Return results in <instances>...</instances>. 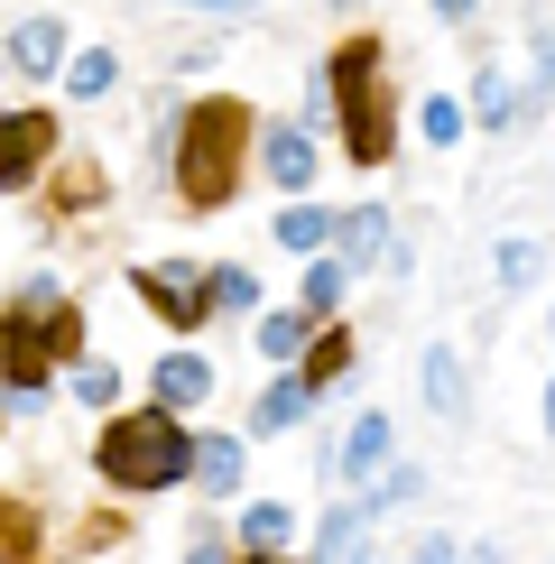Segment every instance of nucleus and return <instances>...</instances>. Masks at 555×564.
I'll return each instance as SVG.
<instances>
[{
	"instance_id": "nucleus-1",
	"label": "nucleus",
	"mask_w": 555,
	"mask_h": 564,
	"mask_svg": "<svg viewBox=\"0 0 555 564\" xmlns=\"http://www.w3.org/2000/svg\"><path fill=\"white\" fill-rule=\"evenodd\" d=\"M241 149H250V102H231V93L185 102V111L157 121V158H167L176 195L195 204V214H214V204L241 195Z\"/></svg>"
},
{
	"instance_id": "nucleus-2",
	"label": "nucleus",
	"mask_w": 555,
	"mask_h": 564,
	"mask_svg": "<svg viewBox=\"0 0 555 564\" xmlns=\"http://www.w3.org/2000/svg\"><path fill=\"white\" fill-rule=\"evenodd\" d=\"M84 315L56 296V278H29V296L0 315V408H37L56 361H75Z\"/></svg>"
},
{
	"instance_id": "nucleus-3",
	"label": "nucleus",
	"mask_w": 555,
	"mask_h": 564,
	"mask_svg": "<svg viewBox=\"0 0 555 564\" xmlns=\"http://www.w3.org/2000/svg\"><path fill=\"white\" fill-rule=\"evenodd\" d=\"M92 473L111 490H130V500H157V490L195 481V435H185V416H167V408L111 416L102 444H92Z\"/></svg>"
},
{
	"instance_id": "nucleus-4",
	"label": "nucleus",
	"mask_w": 555,
	"mask_h": 564,
	"mask_svg": "<svg viewBox=\"0 0 555 564\" xmlns=\"http://www.w3.org/2000/svg\"><path fill=\"white\" fill-rule=\"evenodd\" d=\"M324 75H334V121H342L352 167H389L399 158V121H389V84H380V37H342V56Z\"/></svg>"
},
{
	"instance_id": "nucleus-5",
	"label": "nucleus",
	"mask_w": 555,
	"mask_h": 564,
	"mask_svg": "<svg viewBox=\"0 0 555 564\" xmlns=\"http://www.w3.org/2000/svg\"><path fill=\"white\" fill-rule=\"evenodd\" d=\"M130 288L167 315V334H204V315H214V296H204V269H195V260H149V269H130Z\"/></svg>"
},
{
	"instance_id": "nucleus-6",
	"label": "nucleus",
	"mask_w": 555,
	"mask_h": 564,
	"mask_svg": "<svg viewBox=\"0 0 555 564\" xmlns=\"http://www.w3.org/2000/svg\"><path fill=\"white\" fill-rule=\"evenodd\" d=\"M389 454H399L389 416H380V408H361V416H352V435H342L334 454H324V481H352V490H370V481L389 473Z\"/></svg>"
},
{
	"instance_id": "nucleus-7",
	"label": "nucleus",
	"mask_w": 555,
	"mask_h": 564,
	"mask_svg": "<svg viewBox=\"0 0 555 564\" xmlns=\"http://www.w3.org/2000/svg\"><path fill=\"white\" fill-rule=\"evenodd\" d=\"M56 158V111H0V195H19Z\"/></svg>"
},
{
	"instance_id": "nucleus-8",
	"label": "nucleus",
	"mask_w": 555,
	"mask_h": 564,
	"mask_svg": "<svg viewBox=\"0 0 555 564\" xmlns=\"http://www.w3.org/2000/svg\"><path fill=\"white\" fill-rule=\"evenodd\" d=\"M149 398H157V408H204V398H214V361H195V351H167V361H157L149 370Z\"/></svg>"
},
{
	"instance_id": "nucleus-9",
	"label": "nucleus",
	"mask_w": 555,
	"mask_h": 564,
	"mask_svg": "<svg viewBox=\"0 0 555 564\" xmlns=\"http://www.w3.org/2000/svg\"><path fill=\"white\" fill-rule=\"evenodd\" d=\"M315 416V389H306V370H278L269 398L250 408V435H287V426H306Z\"/></svg>"
},
{
	"instance_id": "nucleus-10",
	"label": "nucleus",
	"mask_w": 555,
	"mask_h": 564,
	"mask_svg": "<svg viewBox=\"0 0 555 564\" xmlns=\"http://www.w3.org/2000/svg\"><path fill=\"white\" fill-rule=\"evenodd\" d=\"M416 389H426V408L445 416V426H454L463 408H472V380H463V361H454L445 343H426V361H416Z\"/></svg>"
},
{
	"instance_id": "nucleus-11",
	"label": "nucleus",
	"mask_w": 555,
	"mask_h": 564,
	"mask_svg": "<svg viewBox=\"0 0 555 564\" xmlns=\"http://www.w3.org/2000/svg\"><path fill=\"white\" fill-rule=\"evenodd\" d=\"M260 149H269V185H287V204H296V195L315 185V139L296 130V121H278V130L260 139Z\"/></svg>"
},
{
	"instance_id": "nucleus-12",
	"label": "nucleus",
	"mask_w": 555,
	"mask_h": 564,
	"mask_svg": "<svg viewBox=\"0 0 555 564\" xmlns=\"http://www.w3.org/2000/svg\"><path fill=\"white\" fill-rule=\"evenodd\" d=\"M250 473V444L241 435H195V490H214V500H231Z\"/></svg>"
},
{
	"instance_id": "nucleus-13",
	"label": "nucleus",
	"mask_w": 555,
	"mask_h": 564,
	"mask_svg": "<svg viewBox=\"0 0 555 564\" xmlns=\"http://www.w3.org/2000/svg\"><path fill=\"white\" fill-rule=\"evenodd\" d=\"M10 65L19 75H65V19H19L10 29Z\"/></svg>"
},
{
	"instance_id": "nucleus-14",
	"label": "nucleus",
	"mask_w": 555,
	"mask_h": 564,
	"mask_svg": "<svg viewBox=\"0 0 555 564\" xmlns=\"http://www.w3.org/2000/svg\"><path fill=\"white\" fill-rule=\"evenodd\" d=\"M278 250H296V260H306V250H324V241H334V231H342V214H324V204H306V195H296V204H278Z\"/></svg>"
},
{
	"instance_id": "nucleus-15",
	"label": "nucleus",
	"mask_w": 555,
	"mask_h": 564,
	"mask_svg": "<svg viewBox=\"0 0 555 564\" xmlns=\"http://www.w3.org/2000/svg\"><path fill=\"white\" fill-rule=\"evenodd\" d=\"M334 250H342V269H370V260H389V204H361V214H342Z\"/></svg>"
},
{
	"instance_id": "nucleus-16",
	"label": "nucleus",
	"mask_w": 555,
	"mask_h": 564,
	"mask_svg": "<svg viewBox=\"0 0 555 564\" xmlns=\"http://www.w3.org/2000/svg\"><path fill=\"white\" fill-rule=\"evenodd\" d=\"M241 546H250V555H287V546H296V509H287V500H250V509H241Z\"/></svg>"
},
{
	"instance_id": "nucleus-17",
	"label": "nucleus",
	"mask_w": 555,
	"mask_h": 564,
	"mask_svg": "<svg viewBox=\"0 0 555 564\" xmlns=\"http://www.w3.org/2000/svg\"><path fill=\"white\" fill-rule=\"evenodd\" d=\"M361 528H370V500H342L334 519L315 528V555H306V564H352V555H361Z\"/></svg>"
},
{
	"instance_id": "nucleus-18",
	"label": "nucleus",
	"mask_w": 555,
	"mask_h": 564,
	"mask_svg": "<svg viewBox=\"0 0 555 564\" xmlns=\"http://www.w3.org/2000/svg\"><path fill=\"white\" fill-rule=\"evenodd\" d=\"M306 343H315V315H306V305H278V315H260V351H269L278 370L306 361Z\"/></svg>"
},
{
	"instance_id": "nucleus-19",
	"label": "nucleus",
	"mask_w": 555,
	"mask_h": 564,
	"mask_svg": "<svg viewBox=\"0 0 555 564\" xmlns=\"http://www.w3.org/2000/svg\"><path fill=\"white\" fill-rule=\"evenodd\" d=\"M472 130H519V84H509L500 65L472 75Z\"/></svg>"
},
{
	"instance_id": "nucleus-20",
	"label": "nucleus",
	"mask_w": 555,
	"mask_h": 564,
	"mask_svg": "<svg viewBox=\"0 0 555 564\" xmlns=\"http://www.w3.org/2000/svg\"><path fill=\"white\" fill-rule=\"evenodd\" d=\"M463 130H472V102H454V93H426L416 102V139L426 149H463Z\"/></svg>"
},
{
	"instance_id": "nucleus-21",
	"label": "nucleus",
	"mask_w": 555,
	"mask_h": 564,
	"mask_svg": "<svg viewBox=\"0 0 555 564\" xmlns=\"http://www.w3.org/2000/svg\"><path fill=\"white\" fill-rule=\"evenodd\" d=\"M537 269H546V250L527 241V231H509V241L491 250V278H500V296H527V288H537Z\"/></svg>"
},
{
	"instance_id": "nucleus-22",
	"label": "nucleus",
	"mask_w": 555,
	"mask_h": 564,
	"mask_svg": "<svg viewBox=\"0 0 555 564\" xmlns=\"http://www.w3.org/2000/svg\"><path fill=\"white\" fill-rule=\"evenodd\" d=\"M361 500H370V519H389V509H407V500H426V473H416V463H389V473L370 481Z\"/></svg>"
},
{
	"instance_id": "nucleus-23",
	"label": "nucleus",
	"mask_w": 555,
	"mask_h": 564,
	"mask_svg": "<svg viewBox=\"0 0 555 564\" xmlns=\"http://www.w3.org/2000/svg\"><path fill=\"white\" fill-rule=\"evenodd\" d=\"M111 75H121V65H111V46H84V56L65 65V84H75V102H102V93H111Z\"/></svg>"
},
{
	"instance_id": "nucleus-24",
	"label": "nucleus",
	"mask_w": 555,
	"mask_h": 564,
	"mask_svg": "<svg viewBox=\"0 0 555 564\" xmlns=\"http://www.w3.org/2000/svg\"><path fill=\"white\" fill-rule=\"evenodd\" d=\"M29 555H37V509L0 500V564H29Z\"/></svg>"
},
{
	"instance_id": "nucleus-25",
	"label": "nucleus",
	"mask_w": 555,
	"mask_h": 564,
	"mask_svg": "<svg viewBox=\"0 0 555 564\" xmlns=\"http://www.w3.org/2000/svg\"><path fill=\"white\" fill-rule=\"evenodd\" d=\"M342 370H352V343H342V334H315V343H306V389H334Z\"/></svg>"
},
{
	"instance_id": "nucleus-26",
	"label": "nucleus",
	"mask_w": 555,
	"mask_h": 564,
	"mask_svg": "<svg viewBox=\"0 0 555 564\" xmlns=\"http://www.w3.org/2000/svg\"><path fill=\"white\" fill-rule=\"evenodd\" d=\"M342 278H352L342 260H315V269H306V288H296V305H306V315H334V305H342Z\"/></svg>"
},
{
	"instance_id": "nucleus-27",
	"label": "nucleus",
	"mask_w": 555,
	"mask_h": 564,
	"mask_svg": "<svg viewBox=\"0 0 555 564\" xmlns=\"http://www.w3.org/2000/svg\"><path fill=\"white\" fill-rule=\"evenodd\" d=\"M204 296H214V315H241V305H260L250 269H204Z\"/></svg>"
},
{
	"instance_id": "nucleus-28",
	"label": "nucleus",
	"mask_w": 555,
	"mask_h": 564,
	"mask_svg": "<svg viewBox=\"0 0 555 564\" xmlns=\"http://www.w3.org/2000/svg\"><path fill=\"white\" fill-rule=\"evenodd\" d=\"M75 398L84 408H111V398H121V370L111 361H75Z\"/></svg>"
},
{
	"instance_id": "nucleus-29",
	"label": "nucleus",
	"mask_w": 555,
	"mask_h": 564,
	"mask_svg": "<svg viewBox=\"0 0 555 564\" xmlns=\"http://www.w3.org/2000/svg\"><path fill=\"white\" fill-rule=\"evenodd\" d=\"M407 564H463V546H454V536H416Z\"/></svg>"
},
{
	"instance_id": "nucleus-30",
	"label": "nucleus",
	"mask_w": 555,
	"mask_h": 564,
	"mask_svg": "<svg viewBox=\"0 0 555 564\" xmlns=\"http://www.w3.org/2000/svg\"><path fill=\"white\" fill-rule=\"evenodd\" d=\"M185 564H231V555L214 546V536H195V546H185Z\"/></svg>"
},
{
	"instance_id": "nucleus-31",
	"label": "nucleus",
	"mask_w": 555,
	"mask_h": 564,
	"mask_svg": "<svg viewBox=\"0 0 555 564\" xmlns=\"http://www.w3.org/2000/svg\"><path fill=\"white\" fill-rule=\"evenodd\" d=\"M426 10H435V19H472L481 0H426Z\"/></svg>"
},
{
	"instance_id": "nucleus-32",
	"label": "nucleus",
	"mask_w": 555,
	"mask_h": 564,
	"mask_svg": "<svg viewBox=\"0 0 555 564\" xmlns=\"http://www.w3.org/2000/svg\"><path fill=\"white\" fill-rule=\"evenodd\" d=\"M537 84L555 93V29H546V56H537Z\"/></svg>"
},
{
	"instance_id": "nucleus-33",
	"label": "nucleus",
	"mask_w": 555,
	"mask_h": 564,
	"mask_svg": "<svg viewBox=\"0 0 555 564\" xmlns=\"http://www.w3.org/2000/svg\"><path fill=\"white\" fill-rule=\"evenodd\" d=\"M463 564H509V555L500 546H463Z\"/></svg>"
},
{
	"instance_id": "nucleus-34",
	"label": "nucleus",
	"mask_w": 555,
	"mask_h": 564,
	"mask_svg": "<svg viewBox=\"0 0 555 564\" xmlns=\"http://www.w3.org/2000/svg\"><path fill=\"white\" fill-rule=\"evenodd\" d=\"M537 426H546V435H555V380H546V408H537Z\"/></svg>"
},
{
	"instance_id": "nucleus-35",
	"label": "nucleus",
	"mask_w": 555,
	"mask_h": 564,
	"mask_svg": "<svg viewBox=\"0 0 555 564\" xmlns=\"http://www.w3.org/2000/svg\"><path fill=\"white\" fill-rule=\"evenodd\" d=\"M241 564H287V555H241Z\"/></svg>"
},
{
	"instance_id": "nucleus-36",
	"label": "nucleus",
	"mask_w": 555,
	"mask_h": 564,
	"mask_svg": "<svg viewBox=\"0 0 555 564\" xmlns=\"http://www.w3.org/2000/svg\"><path fill=\"white\" fill-rule=\"evenodd\" d=\"M352 564H380V555H352Z\"/></svg>"
},
{
	"instance_id": "nucleus-37",
	"label": "nucleus",
	"mask_w": 555,
	"mask_h": 564,
	"mask_svg": "<svg viewBox=\"0 0 555 564\" xmlns=\"http://www.w3.org/2000/svg\"><path fill=\"white\" fill-rule=\"evenodd\" d=\"M334 10H352V0H334Z\"/></svg>"
},
{
	"instance_id": "nucleus-38",
	"label": "nucleus",
	"mask_w": 555,
	"mask_h": 564,
	"mask_svg": "<svg viewBox=\"0 0 555 564\" xmlns=\"http://www.w3.org/2000/svg\"><path fill=\"white\" fill-rule=\"evenodd\" d=\"M546 334H555V315H546Z\"/></svg>"
},
{
	"instance_id": "nucleus-39",
	"label": "nucleus",
	"mask_w": 555,
	"mask_h": 564,
	"mask_svg": "<svg viewBox=\"0 0 555 564\" xmlns=\"http://www.w3.org/2000/svg\"><path fill=\"white\" fill-rule=\"evenodd\" d=\"M214 10H222V0H214Z\"/></svg>"
}]
</instances>
